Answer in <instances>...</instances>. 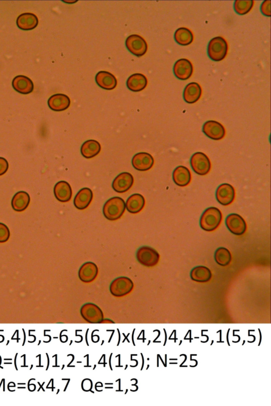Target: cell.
<instances>
[{
  "label": "cell",
  "mask_w": 271,
  "mask_h": 406,
  "mask_svg": "<svg viewBox=\"0 0 271 406\" xmlns=\"http://www.w3.org/2000/svg\"><path fill=\"white\" fill-rule=\"evenodd\" d=\"M253 1H239L236 0L234 4L235 12L239 15L248 14L254 6Z\"/></svg>",
  "instance_id": "f546056e"
},
{
  "label": "cell",
  "mask_w": 271,
  "mask_h": 406,
  "mask_svg": "<svg viewBox=\"0 0 271 406\" xmlns=\"http://www.w3.org/2000/svg\"><path fill=\"white\" fill-rule=\"evenodd\" d=\"M145 205V200L143 196L139 194H134L127 199L126 208L129 212L136 214L143 209Z\"/></svg>",
  "instance_id": "cb8c5ba5"
},
{
  "label": "cell",
  "mask_w": 271,
  "mask_h": 406,
  "mask_svg": "<svg viewBox=\"0 0 271 406\" xmlns=\"http://www.w3.org/2000/svg\"><path fill=\"white\" fill-rule=\"evenodd\" d=\"M226 225L229 231L236 236L243 235L247 228L244 219L235 213L227 216L226 219Z\"/></svg>",
  "instance_id": "9c48e42d"
},
{
  "label": "cell",
  "mask_w": 271,
  "mask_h": 406,
  "mask_svg": "<svg viewBox=\"0 0 271 406\" xmlns=\"http://www.w3.org/2000/svg\"><path fill=\"white\" fill-rule=\"evenodd\" d=\"M172 176L175 184L180 187L187 186L192 180L189 169L184 166L177 167L173 172Z\"/></svg>",
  "instance_id": "44dd1931"
},
{
  "label": "cell",
  "mask_w": 271,
  "mask_h": 406,
  "mask_svg": "<svg viewBox=\"0 0 271 406\" xmlns=\"http://www.w3.org/2000/svg\"><path fill=\"white\" fill-rule=\"evenodd\" d=\"M54 192L56 198L62 202L69 201L72 196V188L65 181L57 182L54 186Z\"/></svg>",
  "instance_id": "9a60e30c"
},
{
  "label": "cell",
  "mask_w": 271,
  "mask_h": 406,
  "mask_svg": "<svg viewBox=\"0 0 271 406\" xmlns=\"http://www.w3.org/2000/svg\"><path fill=\"white\" fill-rule=\"evenodd\" d=\"M98 272V268L95 263L85 262L79 269L78 277L84 282H90L96 278Z\"/></svg>",
  "instance_id": "e0dca14e"
},
{
  "label": "cell",
  "mask_w": 271,
  "mask_h": 406,
  "mask_svg": "<svg viewBox=\"0 0 271 406\" xmlns=\"http://www.w3.org/2000/svg\"><path fill=\"white\" fill-rule=\"evenodd\" d=\"M134 177L127 172L119 174L114 180L112 187L119 193H123L131 188L134 184Z\"/></svg>",
  "instance_id": "7c38bea8"
},
{
  "label": "cell",
  "mask_w": 271,
  "mask_h": 406,
  "mask_svg": "<svg viewBox=\"0 0 271 406\" xmlns=\"http://www.w3.org/2000/svg\"><path fill=\"white\" fill-rule=\"evenodd\" d=\"M71 105V100L68 96L63 94H56L50 97L48 106L54 111H63L67 109Z\"/></svg>",
  "instance_id": "ac0fdd59"
},
{
  "label": "cell",
  "mask_w": 271,
  "mask_h": 406,
  "mask_svg": "<svg viewBox=\"0 0 271 406\" xmlns=\"http://www.w3.org/2000/svg\"><path fill=\"white\" fill-rule=\"evenodd\" d=\"M154 160L152 156L147 152H139L132 159L134 168L139 171H147L152 168Z\"/></svg>",
  "instance_id": "4fadbf2b"
},
{
  "label": "cell",
  "mask_w": 271,
  "mask_h": 406,
  "mask_svg": "<svg viewBox=\"0 0 271 406\" xmlns=\"http://www.w3.org/2000/svg\"><path fill=\"white\" fill-rule=\"evenodd\" d=\"M14 89L19 93L28 94L31 93L34 89L33 81L24 75L16 76L12 83Z\"/></svg>",
  "instance_id": "5bb4252c"
},
{
  "label": "cell",
  "mask_w": 271,
  "mask_h": 406,
  "mask_svg": "<svg viewBox=\"0 0 271 406\" xmlns=\"http://www.w3.org/2000/svg\"><path fill=\"white\" fill-rule=\"evenodd\" d=\"M9 169L8 161L3 157H0V176L6 173Z\"/></svg>",
  "instance_id": "d6a6232c"
},
{
  "label": "cell",
  "mask_w": 271,
  "mask_h": 406,
  "mask_svg": "<svg viewBox=\"0 0 271 406\" xmlns=\"http://www.w3.org/2000/svg\"><path fill=\"white\" fill-rule=\"evenodd\" d=\"M193 66L188 59L183 58L176 61L173 67L175 76L179 80H186L192 76Z\"/></svg>",
  "instance_id": "30bf717a"
},
{
  "label": "cell",
  "mask_w": 271,
  "mask_h": 406,
  "mask_svg": "<svg viewBox=\"0 0 271 406\" xmlns=\"http://www.w3.org/2000/svg\"><path fill=\"white\" fill-rule=\"evenodd\" d=\"M38 25V19L32 13H24L20 15L17 19V25L23 30H31L36 28Z\"/></svg>",
  "instance_id": "7402d4cb"
},
{
  "label": "cell",
  "mask_w": 271,
  "mask_h": 406,
  "mask_svg": "<svg viewBox=\"0 0 271 406\" xmlns=\"http://www.w3.org/2000/svg\"><path fill=\"white\" fill-rule=\"evenodd\" d=\"M31 198L27 192L20 191L14 195L12 201L13 209L17 212H23L29 206Z\"/></svg>",
  "instance_id": "484cf974"
},
{
  "label": "cell",
  "mask_w": 271,
  "mask_h": 406,
  "mask_svg": "<svg viewBox=\"0 0 271 406\" xmlns=\"http://www.w3.org/2000/svg\"><path fill=\"white\" fill-rule=\"evenodd\" d=\"M260 11L262 14L266 16L270 17V1H264L261 5Z\"/></svg>",
  "instance_id": "1f68e13d"
},
{
  "label": "cell",
  "mask_w": 271,
  "mask_h": 406,
  "mask_svg": "<svg viewBox=\"0 0 271 406\" xmlns=\"http://www.w3.org/2000/svg\"><path fill=\"white\" fill-rule=\"evenodd\" d=\"M125 44L129 52L136 56H143L147 52V44L145 39L138 35L129 36Z\"/></svg>",
  "instance_id": "8992f818"
},
{
  "label": "cell",
  "mask_w": 271,
  "mask_h": 406,
  "mask_svg": "<svg viewBox=\"0 0 271 406\" xmlns=\"http://www.w3.org/2000/svg\"><path fill=\"white\" fill-rule=\"evenodd\" d=\"M232 255L229 250L221 247L217 249L215 254L216 262L221 266L225 267L229 265L232 261Z\"/></svg>",
  "instance_id": "f1b7e54d"
},
{
  "label": "cell",
  "mask_w": 271,
  "mask_h": 406,
  "mask_svg": "<svg viewBox=\"0 0 271 406\" xmlns=\"http://www.w3.org/2000/svg\"><path fill=\"white\" fill-rule=\"evenodd\" d=\"M93 192L89 188H83L79 190L75 196L74 205L75 207L80 210L86 209L93 199Z\"/></svg>",
  "instance_id": "2e32d148"
},
{
  "label": "cell",
  "mask_w": 271,
  "mask_h": 406,
  "mask_svg": "<svg viewBox=\"0 0 271 406\" xmlns=\"http://www.w3.org/2000/svg\"><path fill=\"white\" fill-rule=\"evenodd\" d=\"M175 41L180 46H188L194 40V35L190 30L185 27L177 29L174 35Z\"/></svg>",
  "instance_id": "4316f807"
},
{
  "label": "cell",
  "mask_w": 271,
  "mask_h": 406,
  "mask_svg": "<svg viewBox=\"0 0 271 406\" xmlns=\"http://www.w3.org/2000/svg\"><path fill=\"white\" fill-rule=\"evenodd\" d=\"M228 44L222 37H216L209 42L207 47L208 57L215 62H220L226 56Z\"/></svg>",
  "instance_id": "3957f363"
},
{
  "label": "cell",
  "mask_w": 271,
  "mask_h": 406,
  "mask_svg": "<svg viewBox=\"0 0 271 406\" xmlns=\"http://www.w3.org/2000/svg\"><path fill=\"white\" fill-rule=\"evenodd\" d=\"M125 210V200L121 197H114L105 202L103 208V213L107 220L116 221L123 216Z\"/></svg>",
  "instance_id": "6da1fadb"
},
{
  "label": "cell",
  "mask_w": 271,
  "mask_h": 406,
  "mask_svg": "<svg viewBox=\"0 0 271 406\" xmlns=\"http://www.w3.org/2000/svg\"><path fill=\"white\" fill-rule=\"evenodd\" d=\"M235 197V191L232 185L227 183L219 185L216 191L217 200L220 205L227 206L232 203Z\"/></svg>",
  "instance_id": "8fae6325"
},
{
  "label": "cell",
  "mask_w": 271,
  "mask_h": 406,
  "mask_svg": "<svg viewBox=\"0 0 271 406\" xmlns=\"http://www.w3.org/2000/svg\"><path fill=\"white\" fill-rule=\"evenodd\" d=\"M222 212L217 208L210 207L203 213L200 220V226L204 230L210 232L216 230L222 220Z\"/></svg>",
  "instance_id": "7a4b0ae2"
},
{
  "label": "cell",
  "mask_w": 271,
  "mask_h": 406,
  "mask_svg": "<svg viewBox=\"0 0 271 406\" xmlns=\"http://www.w3.org/2000/svg\"><path fill=\"white\" fill-rule=\"evenodd\" d=\"M126 84L129 90L138 92L145 88L147 85V79L142 74L136 73L129 76Z\"/></svg>",
  "instance_id": "603a6c76"
},
{
  "label": "cell",
  "mask_w": 271,
  "mask_h": 406,
  "mask_svg": "<svg viewBox=\"0 0 271 406\" xmlns=\"http://www.w3.org/2000/svg\"><path fill=\"white\" fill-rule=\"evenodd\" d=\"M11 236L8 227L4 223H0V243H4L9 240Z\"/></svg>",
  "instance_id": "4dcf8cb0"
},
{
  "label": "cell",
  "mask_w": 271,
  "mask_h": 406,
  "mask_svg": "<svg viewBox=\"0 0 271 406\" xmlns=\"http://www.w3.org/2000/svg\"><path fill=\"white\" fill-rule=\"evenodd\" d=\"M190 165L195 173L200 176L207 175L212 167L210 159L202 152H197L191 157Z\"/></svg>",
  "instance_id": "277c9868"
},
{
  "label": "cell",
  "mask_w": 271,
  "mask_h": 406,
  "mask_svg": "<svg viewBox=\"0 0 271 406\" xmlns=\"http://www.w3.org/2000/svg\"><path fill=\"white\" fill-rule=\"evenodd\" d=\"M133 288L134 283L131 279L126 277H120L112 282L110 290L114 296L121 297L131 292Z\"/></svg>",
  "instance_id": "52a82bcc"
},
{
  "label": "cell",
  "mask_w": 271,
  "mask_h": 406,
  "mask_svg": "<svg viewBox=\"0 0 271 406\" xmlns=\"http://www.w3.org/2000/svg\"><path fill=\"white\" fill-rule=\"evenodd\" d=\"M202 94V89L200 85L196 82L188 84L184 90L183 97L187 103L193 104L200 99Z\"/></svg>",
  "instance_id": "ffe728a7"
},
{
  "label": "cell",
  "mask_w": 271,
  "mask_h": 406,
  "mask_svg": "<svg viewBox=\"0 0 271 406\" xmlns=\"http://www.w3.org/2000/svg\"><path fill=\"white\" fill-rule=\"evenodd\" d=\"M190 276L195 281L206 282L212 278V273L206 267L197 266L191 271Z\"/></svg>",
  "instance_id": "83f0119b"
},
{
  "label": "cell",
  "mask_w": 271,
  "mask_h": 406,
  "mask_svg": "<svg viewBox=\"0 0 271 406\" xmlns=\"http://www.w3.org/2000/svg\"><path fill=\"white\" fill-rule=\"evenodd\" d=\"M136 258L138 262L143 266L152 267L158 263L159 255L153 248L143 246L138 249L136 252Z\"/></svg>",
  "instance_id": "5b68a950"
},
{
  "label": "cell",
  "mask_w": 271,
  "mask_h": 406,
  "mask_svg": "<svg viewBox=\"0 0 271 406\" xmlns=\"http://www.w3.org/2000/svg\"><path fill=\"white\" fill-rule=\"evenodd\" d=\"M96 82L99 86L106 90H112L117 84L115 76L106 71H100L97 73L96 76Z\"/></svg>",
  "instance_id": "d6986e66"
},
{
  "label": "cell",
  "mask_w": 271,
  "mask_h": 406,
  "mask_svg": "<svg viewBox=\"0 0 271 406\" xmlns=\"http://www.w3.org/2000/svg\"><path fill=\"white\" fill-rule=\"evenodd\" d=\"M203 131L207 137L214 140H222L226 134L224 126L214 120L206 122L203 127Z\"/></svg>",
  "instance_id": "ba28073f"
},
{
  "label": "cell",
  "mask_w": 271,
  "mask_h": 406,
  "mask_svg": "<svg viewBox=\"0 0 271 406\" xmlns=\"http://www.w3.org/2000/svg\"><path fill=\"white\" fill-rule=\"evenodd\" d=\"M102 147L98 141L88 140L84 142L81 148V154L85 158L90 159L97 156Z\"/></svg>",
  "instance_id": "d4e9b609"
}]
</instances>
